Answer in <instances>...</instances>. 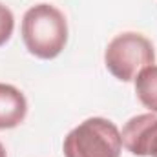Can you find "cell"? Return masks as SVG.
Listing matches in <instances>:
<instances>
[{
    "label": "cell",
    "instance_id": "obj_7",
    "mask_svg": "<svg viewBox=\"0 0 157 157\" xmlns=\"http://www.w3.org/2000/svg\"><path fill=\"white\" fill-rule=\"evenodd\" d=\"M13 29H15V17L7 6L0 4V46H4L11 39Z\"/></svg>",
    "mask_w": 157,
    "mask_h": 157
},
{
    "label": "cell",
    "instance_id": "obj_6",
    "mask_svg": "<svg viewBox=\"0 0 157 157\" xmlns=\"http://www.w3.org/2000/svg\"><path fill=\"white\" fill-rule=\"evenodd\" d=\"M135 80V93L137 99L144 108H148L152 113H157V66H146L137 73Z\"/></svg>",
    "mask_w": 157,
    "mask_h": 157
},
{
    "label": "cell",
    "instance_id": "obj_2",
    "mask_svg": "<svg viewBox=\"0 0 157 157\" xmlns=\"http://www.w3.org/2000/svg\"><path fill=\"white\" fill-rule=\"evenodd\" d=\"M62 150L64 157H119L121 132L108 119L90 117L66 135Z\"/></svg>",
    "mask_w": 157,
    "mask_h": 157
},
{
    "label": "cell",
    "instance_id": "obj_1",
    "mask_svg": "<svg viewBox=\"0 0 157 157\" xmlns=\"http://www.w3.org/2000/svg\"><path fill=\"white\" fill-rule=\"evenodd\" d=\"M22 40L37 59L49 60L59 57L68 42L66 17L49 4L29 7L22 18Z\"/></svg>",
    "mask_w": 157,
    "mask_h": 157
},
{
    "label": "cell",
    "instance_id": "obj_4",
    "mask_svg": "<svg viewBox=\"0 0 157 157\" xmlns=\"http://www.w3.org/2000/svg\"><path fill=\"white\" fill-rule=\"evenodd\" d=\"M122 146L139 157H154L157 154V115L141 113L132 117L121 132Z\"/></svg>",
    "mask_w": 157,
    "mask_h": 157
},
{
    "label": "cell",
    "instance_id": "obj_5",
    "mask_svg": "<svg viewBox=\"0 0 157 157\" xmlns=\"http://www.w3.org/2000/svg\"><path fill=\"white\" fill-rule=\"evenodd\" d=\"M28 113V101L24 93L11 86L0 82V130L17 128Z\"/></svg>",
    "mask_w": 157,
    "mask_h": 157
},
{
    "label": "cell",
    "instance_id": "obj_3",
    "mask_svg": "<svg viewBox=\"0 0 157 157\" xmlns=\"http://www.w3.org/2000/svg\"><path fill=\"white\" fill-rule=\"evenodd\" d=\"M155 62L152 42L141 33L126 31L110 40L104 51V64L108 71L122 82H130L141 70Z\"/></svg>",
    "mask_w": 157,
    "mask_h": 157
},
{
    "label": "cell",
    "instance_id": "obj_9",
    "mask_svg": "<svg viewBox=\"0 0 157 157\" xmlns=\"http://www.w3.org/2000/svg\"><path fill=\"white\" fill-rule=\"evenodd\" d=\"M154 157H157V154H155V155H154Z\"/></svg>",
    "mask_w": 157,
    "mask_h": 157
},
{
    "label": "cell",
    "instance_id": "obj_8",
    "mask_svg": "<svg viewBox=\"0 0 157 157\" xmlns=\"http://www.w3.org/2000/svg\"><path fill=\"white\" fill-rule=\"evenodd\" d=\"M0 157H7L6 155V148L2 146V143H0Z\"/></svg>",
    "mask_w": 157,
    "mask_h": 157
}]
</instances>
